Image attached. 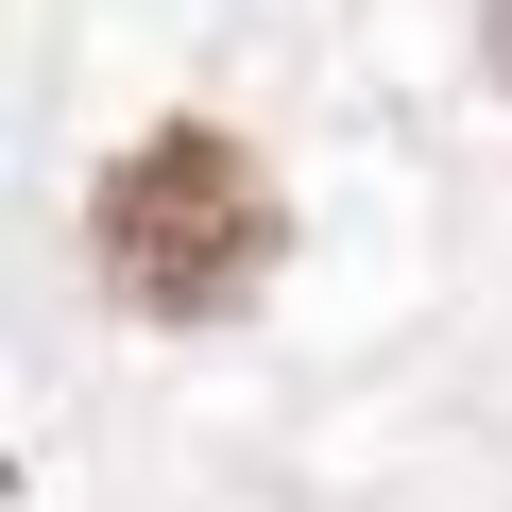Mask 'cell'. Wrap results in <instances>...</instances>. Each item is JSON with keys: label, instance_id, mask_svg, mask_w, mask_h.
<instances>
[{"label": "cell", "instance_id": "obj_1", "mask_svg": "<svg viewBox=\"0 0 512 512\" xmlns=\"http://www.w3.org/2000/svg\"><path fill=\"white\" fill-rule=\"evenodd\" d=\"M274 239H291V205H274V171H256L222 120H154V137L103 171V205H86V256H103V291H120L137 325H222V308H256Z\"/></svg>", "mask_w": 512, "mask_h": 512}, {"label": "cell", "instance_id": "obj_2", "mask_svg": "<svg viewBox=\"0 0 512 512\" xmlns=\"http://www.w3.org/2000/svg\"><path fill=\"white\" fill-rule=\"evenodd\" d=\"M478 52H495V86H512V0H478Z\"/></svg>", "mask_w": 512, "mask_h": 512}]
</instances>
